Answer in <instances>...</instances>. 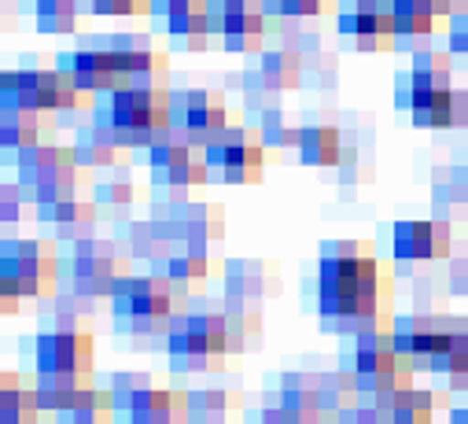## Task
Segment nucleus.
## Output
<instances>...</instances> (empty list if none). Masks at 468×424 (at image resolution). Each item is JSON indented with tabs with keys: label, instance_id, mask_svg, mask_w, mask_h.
I'll list each match as a JSON object with an SVG mask.
<instances>
[{
	"label": "nucleus",
	"instance_id": "nucleus-1",
	"mask_svg": "<svg viewBox=\"0 0 468 424\" xmlns=\"http://www.w3.org/2000/svg\"><path fill=\"white\" fill-rule=\"evenodd\" d=\"M317 317L328 336H362V333H391L395 329V277L384 262L355 277L317 273Z\"/></svg>",
	"mask_w": 468,
	"mask_h": 424
},
{
	"label": "nucleus",
	"instance_id": "nucleus-2",
	"mask_svg": "<svg viewBox=\"0 0 468 424\" xmlns=\"http://www.w3.org/2000/svg\"><path fill=\"white\" fill-rule=\"evenodd\" d=\"M111 302V322L122 336H133L137 347L144 344H166V333L181 313H188V292L177 281H166L159 273H130Z\"/></svg>",
	"mask_w": 468,
	"mask_h": 424
},
{
	"label": "nucleus",
	"instance_id": "nucleus-3",
	"mask_svg": "<svg viewBox=\"0 0 468 424\" xmlns=\"http://www.w3.org/2000/svg\"><path fill=\"white\" fill-rule=\"evenodd\" d=\"M170 85H122L96 96L92 119L111 126L122 148H152L163 130H170Z\"/></svg>",
	"mask_w": 468,
	"mask_h": 424
},
{
	"label": "nucleus",
	"instance_id": "nucleus-4",
	"mask_svg": "<svg viewBox=\"0 0 468 424\" xmlns=\"http://www.w3.org/2000/svg\"><path fill=\"white\" fill-rule=\"evenodd\" d=\"M0 108H27L74 122L81 111H96V96L81 92L59 67H8L0 74Z\"/></svg>",
	"mask_w": 468,
	"mask_h": 424
},
{
	"label": "nucleus",
	"instance_id": "nucleus-5",
	"mask_svg": "<svg viewBox=\"0 0 468 424\" xmlns=\"http://www.w3.org/2000/svg\"><path fill=\"white\" fill-rule=\"evenodd\" d=\"M59 292V251L48 240L8 237L0 248V299L16 313L23 299H48Z\"/></svg>",
	"mask_w": 468,
	"mask_h": 424
},
{
	"label": "nucleus",
	"instance_id": "nucleus-6",
	"mask_svg": "<svg viewBox=\"0 0 468 424\" xmlns=\"http://www.w3.org/2000/svg\"><path fill=\"white\" fill-rule=\"evenodd\" d=\"M166 362L174 373H218L225 355H229V329H225V310H207V306H188L174 329L166 333Z\"/></svg>",
	"mask_w": 468,
	"mask_h": 424
},
{
	"label": "nucleus",
	"instance_id": "nucleus-7",
	"mask_svg": "<svg viewBox=\"0 0 468 424\" xmlns=\"http://www.w3.org/2000/svg\"><path fill=\"white\" fill-rule=\"evenodd\" d=\"M119 240H78V244H63L59 251V288L81 299H111L130 277V259L114 248Z\"/></svg>",
	"mask_w": 468,
	"mask_h": 424
},
{
	"label": "nucleus",
	"instance_id": "nucleus-8",
	"mask_svg": "<svg viewBox=\"0 0 468 424\" xmlns=\"http://www.w3.org/2000/svg\"><path fill=\"white\" fill-rule=\"evenodd\" d=\"M78 177H81V163L74 148L63 144H37L16 159V181L34 207L78 196Z\"/></svg>",
	"mask_w": 468,
	"mask_h": 424
},
{
	"label": "nucleus",
	"instance_id": "nucleus-9",
	"mask_svg": "<svg viewBox=\"0 0 468 424\" xmlns=\"http://www.w3.org/2000/svg\"><path fill=\"white\" fill-rule=\"evenodd\" d=\"M148 174H152V196L163 199H188L192 188H203L210 181L207 152L188 141H159L148 148Z\"/></svg>",
	"mask_w": 468,
	"mask_h": 424
},
{
	"label": "nucleus",
	"instance_id": "nucleus-10",
	"mask_svg": "<svg viewBox=\"0 0 468 424\" xmlns=\"http://www.w3.org/2000/svg\"><path fill=\"white\" fill-rule=\"evenodd\" d=\"M457 333H461V317H450L442 310H413L406 317H395L391 340L395 351L417 373H428V366L457 340Z\"/></svg>",
	"mask_w": 468,
	"mask_h": 424
},
{
	"label": "nucleus",
	"instance_id": "nucleus-11",
	"mask_svg": "<svg viewBox=\"0 0 468 424\" xmlns=\"http://www.w3.org/2000/svg\"><path fill=\"white\" fill-rule=\"evenodd\" d=\"M335 30L355 52H388L399 45L391 0H339Z\"/></svg>",
	"mask_w": 468,
	"mask_h": 424
},
{
	"label": "nucleus",
	"instance_id": "nucleus-12",
	"mask_svg": "<svg viewBox=\"0 0 468 424\" xmlns=\"http://www.w3.org/2000/svg\"><path fill=\"white\" fill-rule=\"evenodd\" d=\"M207 166L210 177L225 181V185H251L262 177L266 170V144L259 141L255 130L248 126H229L225 133H218L207 148Z\"/></svg>",
	"mask_w": 468,
	"mask_h": 424
},
{
	"label": "nucleus",
	"instance_id": "nucleus-13",
	"mask_svg": "<svg viewBox=\"0 0 468 424\" xmlns=\"http://www.w3.org/2000/svg\"><path fill=\"white\" fill-rule=\"evenodd\" d=\"M152 218L166 229V237L192 244V248H214L225 240V210L218 203L203 199H163L152 203Z\"/></svg>",
	"mask_w": 468,
	"mask_h": 424
},
{
	"label": "nucleus",
	"instance_id": "nucleus-14",
	"mask_svg": "<svg viewBox=\"0 0 468 424\" xmlns=\"http://www.w3.org/2000/svg\"><path fill=\"white\" fill-rule=\"evenodd\" d=\"M170 130H177L188 144L207 148L218 133L229 130V100L218 89H174Z\"/></svg>",
	"mask_w": 468,
	"mask_h": 424
},
{
	"label": "nucleus",
	"instance_id": "nucleus-15",
	"mask_svg": "<svg viewBox=\"0 0 468 424\" xmlns=\"http://www.w3.org/2000/svg\"><path fill=\"white\" fill-rule=\"evenodd\" d=\"M30 362L41 376H74L89 380L96 373V344L92 333H37L30 340Z\"/></svg>",
	"mask_w": 468,
	"mask_h": 424
},
{
	"label": "nucleus",
	"instance_id": "nucleus-16",
	"mask_svg": "<svg viewBox=\"0 0 468 424\" xmlns=\"http://www.w3.org/2000/svg\"><path fill=\"white\" fill-rule=\"evenodd\" d=\"M207 12L214 37H221L229 52H244V56L262 52L266 23H270L262 0H207Z\"/></svg>",
	"mask_w": 468,
	"mask_h": 424
},
{
	"label": "nucleus",
	"instance_id": "nucleus-17",
	"mask_svg": "<svg viewBox=\"0 0 468 424\" xmlns=\"http://www.w3.org/2000/svg\"><path fill=\"white\" fill-rule=\"evenodd\" d=\"M107 52L114 56L119 70L126 74L130 85H166V74H170V56L163 48H155L148 37L141 34H96Z\"/></svg>",
	"mask_w": 468,
	"mask_h": 424
},
{
	"label": "nucleus",
	"instance_id": "nucleus-18",
	"mask_svg": "<svg viewBox=\"0 0 468 424\" xmlns=\"http://www.w3.org/2000/svg\"><path fill=\"white\" fill-rule=\"evenodd\" d=\"M56 67H59L81 92H92V96H103V92H111V89L130 85L126 74L119 70V63H114V56L107 52V45H103L100 37L89 41V45H81V48H74V52H63V56L56 59Z\"/></svg>",
	"mask_w": 468,
	"mask_h": 424
},
{
	"label": "nucleus",
	"instance_id": "nucleus-19",
	"mask_svg": "<svg viewBox=\"0 0 468 424\" xmlns=\"http://www.w3.org/2000/svg\"><path fill=\"white\" fill-rule=\"evenodd\" d=\"M453 251V233L450 218H431V222H399L391 229V255L399 266L413 262H442Z\"/></svg>",
	"mask_w": 468,
	"mask_h": 424
},
{
	"label": "nucleus",
	"instance_id": "nucleus-20",
	"mask_svg": "<svg viewBox=\"0 0 468 424\" xmlns=\"http://www.w3.org/2000/svg\"><path fill=\"white\" fill-rule=\"evenodd\" d=\"M225 302L232 306H259L281 292V270L270 259H229L221 273Z\"/></svg>",
	"mask_w": 468,
	"mask_h": 424
},
{
	"label": "nucleus",
	"instance_id": "nucleus-21",
	"mask_svg": "<svg viewBox=\"0 0 468 424\" xmlns=\"http://www.w3.org/2000/svg\"><path fill=\"white\" fill-rule=\"evenodd\" d=\"M37 222L52 233V244H78V240H92L96 222H100V207L92 199L70 196V199H56V203H41Z\"/></svg>",
	"mask_w": 468,
	"mask_h": 424
},
{
	"label": "nucleus",
	"instance_id": "nucleus-22",
	"mask_svg": "<svg viewBox=\"0 0 468 424\" xmlns=\"http://www.w3.org/2000/svg\"><path fill=\"white\" fill-rule=\"evenodd\" d=\"M339 358H343L339 369H350L358 380L388 376V373H395V369L406 362V358L395 351L391 333H362V336H350Z\"/></svg>",
	"mask_w": 468,
	"mask_h": 424
},
{
	"label": "nucleus",
	"instance_id": "nucleus-23",
	"mask_svg": "<svg viewBox=\"0 0 468 424\" xmlns=\"http://www.w3.org/2000/svg\"><path fill=\"white\" fill-rule=\"evenodd\" d=\"M410 119L417 130H464L468 126V89L442 85L410 103Z\"/></svg>",
	"mask_w": 468,
	"mask_h": 424
},
{
	"label": "nucleus",
	"instance_id": "nucleus-24",
	"mask_svg": "<svg viewBox=\"0 0 468 424\" xmlns=\"http://www.w3.org/2000/svg\"><path fill=\"white\" fill-rule=\"evenodd\" d=\"M155 26L170 41V48H185V52H203L214 37L207 0H181L163 19H155Z\"/></svg>",
	"mask_w": 468,
	"mask_h": 424
},
{
	"label": "nucleus",
	"instance_id": "nucleus-25",
	"mask_svg": "<svg viewBox=\"0 0 468 424\" xmlns=\"http://www.w3.org/2000/svg\"><path fill=\"white\" fill-rule=\"evenodd\" d=\"M303 70H306L303 52L299 48H288V45H277V48H262L244 74H251L270 96H277V92L299 89L303 85Z\"/></svg>",
	"mask_w": 468,
	"mask_h": 424
},
{
	"label": "nucleus",
	"instance_id": "nucleus-26",
	"mask_svg": "<svg viewBox=\"0 0 468 424\" xmlns=\"http://www.w3.org/2000/svg\"><path fill=\"white\" fill-rule=\"evenodd\" d=\"M92 299H81V295H70V292H56L48 299H41L37 306V322H41V333H89V317H92Z\"/></svg>",
	"mask_w": 468,
	"mask_h": 424
},
{
	"label": "nucleus",
	"instance_id": "nucleus-27",
	"mask_svg": "<svg viewBox=\"0 0 468 424\" xmlns=\"http://www.w3.org/2000/svg\"><path fill=\"white\" fill-rule=\"evenodd\" d=\"M74 155L81 163V170H107V166H119L122 163V144L119 137L111 133V126L103 122H85L74 133Z\"/></svg>",
	"mask_w": 468,
	"mask_h": 424
},
{
	"label": "nucleus",
	"instance_id": "nucleus-28",
	"mask_svg": "<svg viewBox=\"0 0 468 424\" xmlns=\"http://www.w3.org/2000/svg\"><path fill=\"white\" fill-rule=\"evenodd\" d=\"M152 273L177 281V284H192V281H207L210 277V251L207 248H192L181 240H170L166 251L148 266Z\"/></svg>",
	"mask_w": 468,
	"mask_h": 424
},
{
	"label": "nucleus",
	"instance_id": "nucleus-29",
	"mask_svg": "<svg viewBox=\"0 0 468 424\" xmlns=\"http://www.w3.org/2000/svg\"><path fill=\"white\" fill-rule=\"evenodd\" d=\"M92 203L100 210H107V215L133 210V203H137V177H133V170L126 163L96 170V177H92Z\"/></svg>",
	"mask_w": 468,
	"mask_h": 424
},
{
	"label": "nucleus",
	"instance_id": "nucleus-30",
	"mask_svg": "<svg viewBox=\"0 0 468 424\" xmlns=\"http://www.w3.org/2000/svg\"><path fill=\"white\" fill-rule=\"evenodd\" d=\"M41 417V402L30 380H23V373L5 369L0 373V424H37Z\"/></svg>",
	"mask_w": 468,
	"mask_h": 424
},
{
	"label": "nucleus",
	"instance_id": "nucleus-31",
	"mask_svg": "<svg viewBox=\"0 0 468 424\" xmlns=\"http://www.w3.org/2000/svg\"><path fill=\"white\" fill-rule=\"evenodd\" d=\"M0 144L16 163L23 152L41 144V115L27 108H0Z\"/></svg>",
	"mask_w": 468,
	"mask_h": 424
},
{
	"label": "nucleus",
	"instance_id": "nucleus-32",
	"mask_svg": "<svg viewBox=\"0 0 468 424\" xmlns=\"http://www.w3.org/2000/svg\"><path fill=\"white\" fill-rule=\"evenodd\" d=\"M52 424H119V409H114V398L103 387H85L63 413L52 417Z\"/></svg>",
	"mask_w": 468,
	"mask_h": 424
},
{
	"label": "nucleus",
	"instance_id": "nucleus-33",
	"mask_svg": "<svg viewBox=\"0 0 468 424\" xmlns=\"http://www.w3.org/2000/svg\"><path fill=\"white\" fill-rule=\"evenodd\" d=\"M317 398H321V420L339 417L343 409H350V406L362 402V395H358V376L350 373V369L317 373Z\"/></svg>",
	"mask_w": 468,
	"mask_h": 424
},
{
	"label": "nucleus",
	"instance_id": "nucleus-34",
	"mask_svg": "<svg viewBox=\"0 0 468 424\" xmlns=\"http://www.w3.org/2000/svg\"><path fill=\"white\" fill-rule=\"evenodd\" d=\"M232 409H240V391L232 387H188V413L192 424H229Z\"/></svg>",
	"mask_w": 468,
	"mask_h": 424
},
{
	"label": "nucleus",
	"instance_id": "nucleus-35",
	"mask_svg": "<svg viewBox=\"0 0 468 424\" xmlns=\"http://www.w3.org/2000/svg\"><path fill=\"white\" fill-rule=\"evenodd\" d=\"M299 163L303 166H339L343 163V133L335 126H303L299 133Z\"/></svg>",
	"mask_w": 468,
	"mask_h": 424
},
{
	"label": "nucleus",
	"instance_id": "nucleus-36",
	"mask_svg": "<svg viewBox=\"0 0 468 424\" xmlns=\"http://www.w3.org/2000/svg\"><path fill=\"white\" fill-rule=\"evenodd\" d=\"M225 329H229V355H248L262 347V310L225 302Z\"/></svg>",
	"mask_w": 468,
	"mask_h": 424
},
{
	"label": "nucleus",
	"instance_id": "nucleus-37",
	"mask_svg": "<svg viewBox=\"0 0 468 424\" xmlns=\"http://www.w3.org/2000/svg\"><path fill=\"white\" fill-rule=\"evenodd\" d=\"M428 373H431L435 387L446 395L468 391V340H464V333H457V340L428 366Z\"/></svg>",
	"mask_w": 468,
	"mask_h": 424
},
{
	"label": "nucleus",
	"instance_id": "nucleus-38",
	"mask_svg": "<svg viewBox=\"0 0 468 424\" xmlns=\"http://www.w3.org/2000/svg\"><path fill=\"white\" fill-rule=\"evenodd\" d=\"M391 5H395V34H399V45H413V41L431 37L435 19H439L431 0H391Z\"/></svg>",
	"mask_w": 468,
	"mask_h": 424
},
{
	"label": "nucleus",
	"instance_id": "nucleus-39",
	"mask_svg": "<svg viewBox=\"0 0 468 424\" xmlns=\"http://www.w3.org/2000/svg\"><path fill=\"white\" fill-rule=\"evenodd\" d=\"M450 395L439 387H410L391 409V424H435V409H446Z\"/></svg>",
	"mask_w": 468,
	"mask_h": 424
},
{
	"label": "nucleus",
	"instance_id": "nucleus-40",
	"mask_svg": "<svg viewBox=\"0 0 468 424\" xmlns=\"http://www.w3.org/2000/svg\"><path fill=\"white\" fill-rule=\"evenodd\" d=\"M277 406L306 417H321V398H317V373H281L277 380Z\"/></svg>",
	"mask_w": 468,
	"mask_h": 424
},
{
	"label": "nucleus",
	"instance_id": "nucleus-41",
	"mask_svg": "<svg viewBox=\"0 0 468 424\" xmlns=\"http://www.w3.org/2000/svg\"><path fill=\"white\" fill-rule=\"evenodd\" d=\"M34 26L41 34H52V37H63V34H74L78 30V19H81V0H34Z\"/></svg>",
	"mask_w": 468,
	"mask_h": 424
},
{
	"label": "nucleus",
	"instance_id": "nucleus-42",
	"mask_svg": "<svg viewBox=\"0 0 468 424\" xmlns=\"http://www.w3.org/2000/svg\"><path fill=\"white\" fill-rule=\"evenodd\" d=\"M85 387H92L89 380H74V376H41L34 373V391H37V402H41V413H63Z\"/></svg>",
	"mask_w": 468,
	"mask_h": 424
},
{
	"label": "nucleus",
	"instance_id": "nucleus-43",
	"mask_svg": "<svg viewBox=\"0 0 468 424\" xmlns=\"http://www.w3.org/2000/svg\"><path fill=\"white\" fill-rule=\"evenodd\" d=\"M152 387H155V380H152L148 373H111L107 391H111V398H114V409H119V420H122Z\"/></svg>",
	"mask_w": 468,
	"mask_h": 424
},
{
	"label": "nucleus",
	"instance_id": "nucleus-44",
	"mask_svg": "<svg viewBox=\"0 0 468 424\" xmlns=\"http://www.w3.org/2000/svg\"><path fill=\"white\" fill-rule=\"evenodd\" d=\"M255 133H259V141H262L266 148H299V133H303V126H292L288 115L273 103V108L259 111V126H255Z\"/></svg>",
	"mask_w": 468,
	"mask_h": 424
},
{
	"label": "nucleus",
	"instance_id": "nucleus-45",
	"mask_svg": "<svg viewBox=\"0 0 468 424\" xmlns=\"http://www.w3.org/2000/svg\"><path fill=\"white\" fill-rule=\"evenodd\" d=\"M266 16L277 19H317L332 8H339V0H262Z\"/></svg>",
	"mask_w": 468,
	"mask_h": 424
},
{
	"label": "nucleus",
	"instance_id": "nucleus-46",
	"mask_svg": "<svg viewBox=\"0 0 468 424\" xmlns=\"http://www.w3.org/2000/svg\"><path fill=\"white\" fill-rule=\"evenodd\" d=\"M89 16H152V0H81Z\"/></svg>",
	"mask_w": 468,
	"mask_h": 424
},
{
	"label": "nucleus",
	"instance_id": "nucleus-47",
	"mask_svg": "<svg viewBox=\"0 0 468 424\" xmlns=\"http://www.w3.org/2000/svg\"><path fill=\"white\" fill-rule=\"evenodd\" d=\"M27 192L19 188V181H5V188H0V218H5V226H16L19 218H27Z\"/></svg>",
	"mask_w": 468,
	"mask_h": 424
},
{
	"label": "nucleus",
	"instance_id": "nucleus-48",
	"mask_svg": "<svg viewBox=\"0 0 468 424\" xmlns=\"http://www.w3.org/2000/svg\"><path fill=\"white\" fill-rule=\"evenodd\" d=\"M321 424H391V409H380V406H366V402H358V406L343 409V413H339V417H332V420H321Z\"/></svg>",
	"mask_w": 468,
	"mask_h": 424
},
{
	"label": "nucleus",
	"instance_id": "nucleus-49",
	"mask_svg": "<svg viewBox=\"0 0 468 424\" xmlns=\"http://www.w3.org/2000/svg\"><path fill=\"white\" fill-rule=\"evenodd\" d=\"M450 41V52L453 56H464L468 59V12H457L453 19H450V34H446Z\"/></svg>",
	"mask_w": 468,
	"mask_h": 424
},
{
	"label": "nucleus",
	"instance_id": "nucleus-50",
	"mask_svg": "<svg viewBox=\"0 0 468 424\" xmlns=\"http://www.w3.org/2000/svg\"><path fill=\"white\" fill-rule=\"evenodd\" d=\"M259 424H321V417H306V413H292L284 406H270L259 413Z\"/></svg>",
	"mask_w": 468,
	"mask_h": 424
},
{
	"label": "nucleus",
	"instance_id": "nucleus-51",
	"mask_svg": "<svg viewBox=\"0 0 468 424\" xmlns=\"http://www.w3.org/2000/svg\"><path fill=\"white\" fill-rule=\"evenodd\" d=\"M446 292H450V295H464V299H468V255H464V259H450Z\"/></svg>",
	"mask_w": 468,
	"mask_h": 424
},
{
	"label": "nucleus",
	"instance_id": "nucleus-52",
	"mask_svg": "<svg viewBox=\"0 0 468 424\" xmlns=\"http://www.w3.org/2000/svg\"><path fill=\"white\" fill-rule=\"evenodd\" d=\"M431 5H435V12H439V16L453 19V16H457V5H468V0H431Z\"/></svg>",
	"mask_w": 468,
	"mask_h": 424
},
{
	"label": "nucleus",
	"instance_id": "nucleus-53",
	"mask_svg": "<svg viewBox=\"0 0 468 424\" xmlns=\"http://www.w3.org/2000/svg\"><path fill=\"white\" fill-rule=\"evenodd\" d=\"M174 5H181V0H152V19H163Z\"/></svg>",
	"mask_w": 468,
	"mask_h": 424
},
{
	"label": "nucleus",
	"instance_id": "nucleus-54",
	"mask_svg": "<svg viewBox=\"0 0 468 424\" xmlns=\"http://www.w3.org/2000/svg\"><path fill=\"white\" fill-rule=\"evenodd\" d=\"M446 424H468V406H457V409H450V420Z\"/></svg>",
	"mask_w": 468,
	"mask_h": 424
},
{
	"label": "nucleus",
	"instance_id": "nucleus-55",
	"mask_svg": "<svg viewBox=\"0 0 468 424\" xmlns=\"http://www.w3.org/2000/svg\"><path fill=\"white\" fill-rule=\"evenodd\" d=\"M464 233H468V210H464Z\"/></svg>",
	"mask_w": 468,
	"mask_h": 424
}]
</instances>
